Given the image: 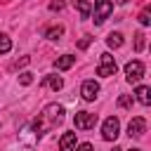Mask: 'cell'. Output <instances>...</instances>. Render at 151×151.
<instances>
[{"label":"cell","mask_w":151,"mask_h":151,"mask_svg":"<svg viewBox=\"0 0 151 151\" xmlns=\"http://www.w3.org/2000/svg\"><path fill=\"white\" fill-rule=\"evenodd\" d=\"M61 123H64V106L61 104H47L42 109L40 118L33 123V134L40 137V134H45L47 130H52V127H57Z\"/></svg>","instance_id":"1"},{"label":"cell","mask_w":151,"mask_h":151,"mask_svg":"<svg viewBox=\"0 0 151 151\" xmlns=\"http://www.w3.org/2000/svg\"><path fill=\"white\" fill-rule=\"evenodd\" d=\"M113 12V2L111 0H94V26H101Z\"/></svg>","instance_id":"2"},{"label":"cell","mask_w":151,"mask_h":151,"mask_svg":"<svg viewBox=\"0 0 151 151\" xmlns=\"http://www.w3.org/2000/svg\"><path fill=\"white\" fill-rule=\"evenodd\" d=\"M118 134H120V120H118L116 116H109V118L104 120V125H101V137H104L106 142H116Z\"/></svg>","instance_id":"3"},{"label":"cell","mask_w":151,"mask_h":151,"mask_svg":"<svg viewBox=\"0 0 151 151\" xmlns=\"http://www.w3.org/2000/svg\"><path fill=\"white\" fill-rule=\"evenodd\" d=\"M116 59L109 54V52H104L101 54V59H99V66H97V76H101V78H109V76H116Z\"/></svg>","instance_id":"4"},{"label":"cell","mask_w":151,"mask_h":151,"mask_svg":"<svg viewBox=\"0 0 151 151\" xmlns=\"http://www.w3.org/2000/svg\"><path fill=\"white\" fill-rule=\"evenodd\" d=\"M73 125L78 130H92L97 125V113H90V111H78L73 116Z\"/></svg>","instance_id":"5"},{"label":"cell","mask_w":151,"mask_h":151,"mask_svg":"<svg viewBox=\"0 0 151 151\" xmlns=\"http://www.w3.org/2000/svg\"><path fill=\"white\" fill-rule=\"evenodd\" d=\"M142 76H144V64L139 59H132V61L125 64V78H127V83H137Z\"/></svg>","instance_id":"6"},{"label":"cell","mask_w":151,"mask_h":151,"mask_svg":"<svg viewBox=\"0 0 151 151\" xmlns=\"http://www.w3.org/2000/svg\"><path fill=\"white\" fill-rule=\"evenodd\" d=\"M144 132H146V120L142 116H134L130 120V125H127V134L134 137V139H139V137H144Z\"/></svg>","instance_id":"7"},{"label":"cell","mask_w":151,"mask_h":151,"mask_svg":"<svg viewBox=\"0 0 151 151\" xmlns=\"http://www.w3.org/2000/svg\"><path fill=\"white\" fill-rule=\"evenodd\" d=\"M97 94H99V85H97L94 80H85L83 87H80V97H83L85 101H94Z\"/></svg>","instance_id":"8"},{"label":"cell","mask_w":151,"mask_h":151,"mask_svg":"<svg viewBox=\"0 0 151 151\" xmlns=\"http://www.w3.org/2000/svg\"><path fill=\"white\" fill-rule=\"evenodd\" d=\"M76 146V132H64L59 139V151H73Z\"/></svg>","instance_id":"9"},{"label":"cell","mask_w":151,"mask_h":151,"mask_svg":"<svg viewBox=\"0 0 151 151\" xmlns=\"http://www.w3.org/2000/svg\"><path fill=\"white\" fill-rule=\"evenodd\" d=\"M73 64H76V57H73V54H61V57H57L54 68H57V71H66V68H71Z\"/></svg>","instance_id":"10"},{"label":"cell","mask_w":151,"mask_h":151,"mask_svg":"<svg viewBox=\"0 0 151 151\" xmlns=\"http://www.w3.org/2000/svg\"><path fill=\"white\" fill-rule=\"evenodd\" d=\"M134 97H137V101H139L142 106H149V104H151V90H149L146 85H139V87L134 90Z\"/></svg>","instance_id":"11"},{"label":"cell","mask_w":151,"mask_h":151,"mask_svg":"<svg viewBox=\"0 0 151 151\" xmlns=\"http://www.w3.org/2000/svg\"><path fill=\"white\" fill-rule=\"evenodd\" d=\"M71 2H73V7L80 12L83 19H90V14H92V5H90L87 0H71Z\"/></svg>","instance_id":"12"},{"label":"cell","mask_w":151,"mask_h":151,"mask_svg":"<svg viewBox=\"0 0 151 151\" xmlns=\"http://www.w3.org/2000/svg\"><path fill=\"white\" fill-rule=\"evenodd\" d=\"M123 33H118V31H113V33H109L106 35V45L111 47V50H118V47H123Z\"/></svg>","instance_id":"13"},{"label":"cell","mask_w":151,"mask_h":151,"mask_svg":"<svg viewBox=\"0 0 151 151\" xmlns=\"http://www.w3.org/2000/svg\"><path fill=\"white\" fill-rule=\"evenodd\" d=\"M61 35H64V26H50L45 31V38L47 40H61Z\"/></svg>","instance_id":"14"},{"label":"cell","mask_w":151,"mask_h":151,"mask_svg":"<svg viewBox=\"0 0 151 151\" xmlns=\"http://www.w3.org/2000/svg\"><path fill=\"white\" fill-rule=\"evenodd\" d=\"M42 83H45V85H50V87H52L54 92L64 87V80H61L59 76H45V80H42Z\"/></svg>","instance_id":"15"},{"label":"cell","mask_w":151,"mask_h":151,"mask_svg":"<svg viewBox=\"0 0 151 151\" xmlns=\"http://www.w3.org/2000/svg\"><path fill=\"white\" fill-rule=\"evenodd\" d=\"M12 50V40H9V35L7 33H2L0 31V54H7Z\"/></svg>","instance_id":"16"},{"label":"cell","mask_w":151,"mask_h":151,"mask_svg":"<svg viewBox=\"0 0 151 151\" xmlns=\"http://www.w3.org/2000/svg\"><path fill=\"white\" fill-rule=\"evenodd\" d=\"M139 24H142V26H149V24H151V7H144V9L139 12Z\"/></svg>","instance_id":"17"},{"label":"cell","mask_w":151,"mask_h":151,"mask_svg":"<svg viewBox=\"0 0 151 151\" xmlns=\"http://www.w3.org/2000/svg\"><path fill=\"white\" fill-rule=\"evenodd\" d=\"M144 45H146V35H144V33H137V35H134V52H142Z\"/></svg>","instance_id":"18"},{"label":"cell","mask_w":151,"mask_h":151,"mask_svg":"<svg viewBox=\"0 0 151 151\" xmlns=\"http://www.w3.org/2000/svg\"><path fill=\"white\" fill-rule=\"evenodd\" d=\"M118 106H120V109H130V106H132V97H130V94H120V97H118Z\"/></svg>","instance_id":"19"},{"label":"cell","mask_w":151,"mask_h":151,"mask_svg":"<svg viewBox=\"0 0 151 151\" xmlns=\"http://www.w3.org/2000/svg\"><path fill=\"white\" fill-rule=\"evenodd\" d=\"M19 83H21V85H31V83H33V73H28V71L19 73Z\"/></svg>","instance_id":"20"},{"label":"cell","mask_w":151,"mask_h":151,"mask_svg":"<svg viewBox=\"0 0 151 151\" xmlns=\"http://www.w3.org/2000/svg\"><path fill=\"white\" fill-rule=\"evenodd\" d=\"M50 9H52V12L64 9V0H52V2H50Z\"/></svg>","instance_id":"21"},{"label":"cell","mask_w":151,"mask_h":151,"mask_svg":"<svg viewBox=\"0 0 151 151\" xmlns=\"http://www.w3.org/2000/svg\"><path fill=\"white\" fill-rule=\"evenodd\" d=\"M90 42H92V35H83V38H80V42H78V47H80V50H85Z\"/></svg>","instance_id":"22"},{"label":"cell","mask_w":151,"mask_h":151,"mask_svg":"<svg viewBox=\"0 0 151 151\" xmlns=\"http://www.w3.org/2000/svg\"><path fill=\"white\" fill-rule=\"evenodd\" d=\"M73 151H92V144H90V142H83V144H78Z\"/></svg>","instance_id":"23"},{"label":"cell","mask_w":151,"mask_h":151,"mask_svg":"<svg viewBox=\"0 0 151 151\" xmlns=\"http://www.w3.org/2000/svg\"><path fill=\"white\" fill-rule=\"evenodd\" d=\"M28 61H31V59H28V57H21V59H19V61H17V64H14V68H19V66H26V64H28Z\"/></svg>","instance_id":"24"},{"label":"cell","mask_w":151,"mask_h":151,"mask_svg":"<svg viewBox=\"0 0 151 151\" xmlns=\"http://www.w3.org/2000/svg\"><path fill=\"white\" fill-rule=\"evenodd\" d=\"M116 2H118V5H125V2H130V0H116Z\"/></svg>","instance_id":"25"},{"label":"cell","mask_w":151,"mask_h":151,"mask_svg":"<svg viewBox=\"0 0 151 151\" xmlns=\"http://www.w3.org/2000/svg\"><path fill=\"white\" fill-rule=\"evenodd\" d=\"M113 151H123V149H118V146H113Z\"/></svg>","instance_id":"26"},{"label":"cell","mask_w":151,"mask_h":151,"mask_svg":"<svg viewBox=\"0 0 151 151\" xmlns=\"http://www.w3.org/2000/svg\"><path fill=\"white\" fill-rule=\"evenodd\" d=\"M130 151H142V149H130Z\"/></svg>","instance_id":"27"}]
</instances>
